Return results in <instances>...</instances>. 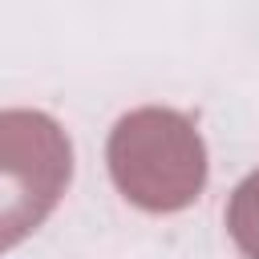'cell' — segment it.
<instances>
[{
  "label": "cell",
  "mask_w": 259,
  "mask_h": 259,
  "mask_svg": "<svg viewBox=\"0 0 259 259\" xmlns=\"http://www.w3.org/2000/svg\"><path fill=\"white\" fill-rule=\"evenodd\" d=\"M227 227H231L235 243L247 251V259H259V170L239 182L231 210H227Z\"/></svg>",
  "instance_id": "obj_2"
},
{
  "label": "cell",
  "mask_w": 259,
  "mask_h": 259,
  "mask_svg": "<svg viewBox=\"0 0 259 259\" xmlns=\"http://www.w3.org/2000/svg\"><path fill=\"white\" fill-rule=\"evenodd\" d=\"M73 174L65 130L36 109L0 113V251L28 239L61 202Z\"/></svg>",
  "instance_id": "obj_1"
}]
</instances>
